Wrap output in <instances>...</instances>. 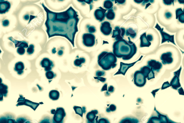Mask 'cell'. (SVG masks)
I'll return each mask as SVG.
<instances>
[{"label":"cell","mask_w":184,"mask_h":123,"mask_svg":"<svg viewBox=\"0 0 184 123\" xmlns=\"http://www.w3.org/2000/svg\"><path fill=\"white\" fill-rule=\"evenodd\" d=\"M63 54V51L62 50H59L58 52V55L59 56H61Z\"/></svg>","instance_id":"obj_55"},{"label":"cell","mask_w":184,"mask_h":123,"mask_svg":"<svg viewBox=\"0 0 184 123\" xmlns=\"http://www.w3.org/2000/svg\"><path fill=\"white\" fill-rule=\"evenodd\" d=\"M146 78L140 70L135 72L134 74V83L137 86L142 87L146 84Z\"/></svg>","instance_id":"obj_4"},{"label":"cell","mask_w":184,"mask_h":123,"mask_svg":"<svg viewBox=\"0 0 184 123\" xmlns=\"http://www.w3.org/2000/svg\"><path fill=\"white\" fill-rule=\"evenodd\" d=\"M98 111L97 110H92L89 112L86 115L87 123H95L97 121V115L98 114Z\"/></svg>","instance_id":"obj_17"},{"label":"cell","mask_w":184,"mask_h":123,"mask_svg":"<svg viewBox=\"0 0 184 123\" xmlns=\"http://www.w3.org/2000/svg\"><path fill=\"white\" fill-rule=\"evenodd\" d=\"M134 1L135 2H136L137 3H138V4H140L141 3H142L144 1H143V0H141V1H138V0H137V1H136V0H135V1Z\"/></svg>","instance_id":"obj_53"},{"label":"cell","mask_w":184,"mask_h":123,"mask_svg":"<svg viewBox=\"0 0 184 123\" xmlns=\"http://www.w3.org/2000/svg\"><path fill=\"white\" fill-rule=\"evenodd\" d=\"M178 92H179V94H181V95H184V92L183 88H181L179 90H178Z\"/></svg>","instance_id":"obj_52"},{"label":"cell","mask_w":184,"mask_h":123,"mask_svg":"<svg viewBox=\"0 0 184 123\" xmlns=\"http://www.w3.org/2000/svg\"><path fill=\"white\" fill-rule=\"evenodd\" d=\"M155 28L157 29L161 34L162 37V44L168 41V42H171L176 45V43L174 42V35H171L164 32V29L163 28H162L158 23H157L156 26H155Z\"/></svg>","instance_id":"obj_6"},{"label":"cell","mask_w":184,"mask_h":123,"mask_svg":"<svg viewBox=\"0 0 184 123\" xmlns=\"http://www.w3.org/2000/svg\"><path fill=\"white\" fill-rule=\"evenodd\" d=\"M11 6L10 3L8 1H0V14H5L8 12Z\"/></svg>","instance_id":"obj_18"},{"label":"cell","mask_w":184,"mask_h":123,"mask_svg":"<svg viewBox=\"0 0 184 123\" xmlns=\"http://www.w3.org/2000/svg\"><path fill=\"white\" fill-rule=\"evenodd\" d=\"M60 96V94L58 91L56 90H52L49 92V98L53 100H58Z\"/></svg>","instance_id":"obj_25"},{"label":"cell","mask_w":184,"mask_h":123,"mask_svg":"<svg viewBox=\"0 0 184 123\" xmlns=\"http://www.w3.org/2000/svg\"><path fill=\"white\" fill-rule=\"evenodd\" d=\"M129 41L125 39L116 41L113 45V53L117 57L124 60H129L136 54L137 48L134 43L128 37Z\"/></svg>","instance_id":"obj_2"},{"label":"cell","mask_w":184,"mask_h":123,"mask_svg":"<svg viewBox=\"0 0 184 123\" xmlns=\"http://www.w3.org/2000/svg\"><path fill=\"white\" fill-rule=\"evenodd\" d=\"M9 24H10V22L8 20H5L3 22L2 24L4 26H8Z\"/></svg>","instance_id":"obj_46"},{"label":"cell","mask_w":184,"mask_h":123,"mask_svg":"<svg viewBox=\"0 0 184 123\" xmlns=\"http://www.w3.org/2000/svg\"><path fill=\"white\" fill-rule=\"evenodd\" d=\"M107 90V84H105L102 88V91H103Z\"/></svg>","instance_id":"obj_51"},{"label":"cell","mask_w":184,"mask_h":123,"mask_svg":"<svg viewBox=\"0 0 184 123\" xmlns=\"http://www.w3.org/2000/svg\"><path fill=\"white\" fill-rule=\"evenodd\" d=\"M116 106L114 104H111L110 106L108 108V112H110L115 111L116 110Z\"/></svg>","instance_id":"obj_39"},{"label":"cell","mask_w":184,"mask_h":123,"mask_svg":"<svg viewBox=\"0 0 184 123\" xmlns=\"http://www.w3.org/2000/svg\"><path fill=\"white\" fill-rule=\"evenodd\" d=\"M178 21L181 23H184V13L180 15L178 18Z\"/></svg>","instance_id":"obj_43"},{"label":"cell","mask_w":184,"mask_h":123,"mask_svg":"<svg viewBox=\"0 0 184 123\" xmlns=\"http://www.w3.org/2000/svg\"><path fill=\"white\" fill-rule=\"evenodd\" d=\"M119 123H140L138 119L132 117H127L122 119Z\"/></svg>","instance_id":"obj_23"},{"label":"cell","mask_w":184,"mask_h":123,"mask_svg":"<svg viewBox=\"0 0 184 123\" xmlns=\"http://www.w3.org/2000/svg\"><path fill=\"white\" fill-rule=\"evenodd\" d=\"M126 32V30L124 28H120L118 26L115 27L114 30H113L112 38H114L116 41L123 39L124 36L125 35Z\"/></svg>","instance_id":"obj_10"},{"label":"cell","mask_w":184,"mask_h":123,"mask_svg":"<svg viewBox=\"0 0 184 123\" xmlns=\"http://www.w3.org/2000/svg\"><path fill=\"white\" fill-rule=\"evenodd\" d=\"M83 43L87 47H92L95 44V37L93 34L85 33L82 36Z\"/></svg>","instance_id":"obj_8"},{"label":"cell","mask_w":184,"mask_h":123,"mask_svg":"<svg viewBox=\"0 0 184 123\" xmlns=\"http://www.w3.org/2000/svg\"><path fill=\"white\" fill-rule=\"evenodd\" d=\"M0 123H18L12 115H7L2 116L0 119Z\"/></svg>","instance_id":"obj_21"},{"label":"cell","mask_w":184,"mask_h":123,"mask_svg":"<svg viewBox=\"0 0 184 123\" xmlns=\"http://www.w3.org/2000/svg\"><path fill=\"white\" fill-rule=\"evenodd\" d=\"M25 48H18L17 50V52L18 54H19L20 55H23L24 54L25 52Z\"/></svg>","instance_id":"obj_38"},{"label":"cell","mask_w":184,"mask_h":123,"mask_svg":"<svg viewBox=\"0 0 184 123\" xmlns=\"http://www.w3.org/2000/svg\"><path fill=\"white\" fill-rule=\"evenodd\" d=\"M147 38L149 41L150 42L152 41L153 39V36L150 34H148L147 36Z\"/></svg>","instance_id":"obj_49"},{"label":"cell","mask_w":184,"mask_h":123,"mask_svg":"<svg viewBox=\"0 0 184 123\" xmlns=\"http://www.w3.org/2000/svg\"><path fill=\"white\" fill-rule=\"evenodd\" d=\"M105 17L108 20H112L115 19V13L113 9L108 10L107 12L105 13Z\"/></svg>","instance_id":"obj_28"},{"label":"cell","mask_w":184,"mask_h":123,"mask_svg":"<svg viewBox=\"0 0 184 123\" xmlns=\"http://www.w3.org/2000/svg\"><path fill=\"white\" fill-rule=\"evenodd\" d=\"M103 6L105 8L109 10L112 8L113 4L112 1H110V0H106L104 1Z\"/></svg>","instance_id":"obj_31"},{"label":"cell","mask_w":184,"mask_h":123,"mask_svg":"<svg viewBox=\"0 0 184 123\" xmlns=\"http://www.w3.org/2000/svg\"><path fill=\"white\" fill-rule=\"evenodd\" d=\"M20 97L17 101L18 103L16 106L25 105L29 106L32 108L34 111H35L37 108L39 106L40 104L38 103H34L31 102L28 99H25V97H23V96L19 95Z\"/></svg>","instance_id":"obj_5"},{"label":"cell","mask_w":184,"mask_h":123,"mask_svg":"<svg viewBox=\"0 0 184 123\" xmlns=\"http://www.w3.org/2000/svg\"><path fill=\"white\" fill-rule=\"evenodd\" d=\"M46 78L49 80H51L55 78L56 75L53 71H50L46 72Z\"/></svg>","instance_id":"obj_32"},{"label":"cell","mask_w":184,"mask_h":123,"mask_svg":"<svg viewBox=\"0 0 184 123\" xmlns=\"http://www.w3.org/2000/svg\"><path fill=\"white\" fill-rule=\"evenodd\" d=\"M183 12L184 13V8L183 10Z\"/></svg>","instance_id":"obj_58"},{"label":"cell","mask_w":184,"mask_h":123,"mask_svg":"<svg viewBox=\"0 0 184 123\" xmlns=\"http://www.w3.org/2000/svg\"><path fill=\"white\" fill-rule=\"evenodd\" d=\"M51 112L52 114L55 115L56 113V111L55 109H52L51 110Z\"/></svg>","instance_id":"obj_56"},{"label":"cell","mask_w":184,"mask_h":123,"mask_svg":"<svg viewBox=\"0 0 184 123\" xmlns=\"http://www.w3.org/2000/svg\"><path fill=\"white\" fill-rule=\"evenodd\" d=\"M105 72L104 71H101V70H97L96 73V75L97 77H101L104 76L105 75Z\"/></svg>","instance_id":"obj_40"},{"label":"cell","mask_w":184,"mask_h":123,"mask_svg":"<svg viewBox=\"0 0 184 123\" xmlns=\"http://www.w3.org/2000/svg\"><path fill=\"white\" fill-rule=\"evenodd\" d=\"M125 35L127 37L129 36L132 39H134L136 37L137 33L132 28H129L126 30Z\"/></svg>","instance_id":"obj_29"},{"label":"cell","mask_w":184,"mask_h":123,"mask_svg":"<svg viewBox=\"0 0 184 123\" xmlns=\"http://www.w3.org/2000/svg\"><path fill=\"white\" fill-rule=\"evenodd\" d=\"M171 86V85L170 84H169L168 81H167V82L164 83L163 86H162V89H165V88H168L169 87Z\"/></svg>","instance_id":"obj_41"},{"label":"cell","mask_w":184,"mask_h":123,"mask_svg":"<svg viewBox=\"0 0 184 123\" xmlns=\"http://www.w3.org/2000/svg\"><path fill=\"white\" fill-rule=\"evenodd\" d=\"M73 109L75 110L76 113L80 115L82 117H83V113L86 112L85 107H81L80 106H75L73 107Z\"/></svg>","instance_id":"obj_26"},{"label":"cell","mask_w":184,"mask_h":123,"mask_svg":"<svg viewBox=\"0 0 184 123\" xmlns=\"http://www.w3.org/2000/svg\"><path fill=\"white\" fill-rule=\"evenodd\" d=\"M8 87L6 85L1 83L0 85V95L1 99H3V96L7 97L8 93Z\"/></svg>","instance_id":"obj_24"},{"label":"cell","mask_w":184,"mask_h":123,"mask_svg":"<svg viewBox=\"0 0 184 123\" xmlns=\"http://www.w3.org/2000/svg\"><path fill=\"white\" fill-rule=\"evenodd\" d=\"M17 122L18 123H31L30 120L23 117H20L17 118Z\"/></svg>","instance_id":"obj_33"},{"label":"cell","mask_w":184,"mask_h":123,"mask_svg":"<svg viewBox=\"0 0 184 123\" xmlns=\"http://www.w3.org/2000/svg\"><path fill=\"white\" fill-rule=\"evenodd\" d=\"M181 69V67L179 70L174 72L175 75L170 83L171 86H172V88L175 90H177L178 88L181 86L180 82L179 77Z\"/></svg>","instance_id":"obj_11"},{"label":"cell","mask_w":184,"mask_h":123,"mask_svg":"<svg viewBox=\"0 0 184 123\" xmlns=\"http://www.w3.org/2000/svg\"><path fill=\"white\" fill-rule=\"evenodd\" d=\"M94 78L100 81L102 83L105 82L106 79V78L102 77H94Z\"/></svg>","instance_id":"obj_44"},{"label":"cell","mask_w":184,"mask_h":123,"mask_svg":"<svg viewBox=\"0 0 184 123\" xmlns=\"http://www.w3.org/2000/svg\"><path fill=\"white\" fill-rule=\"evenodd\" d=\"M95 123H110L108 119L105 118H101L97 120Z\"/></svg>","instance_id":"obj_36"},{"label":"cell","mask_w":184,"mask_h":123,"mask_svg":"<svg viewBox=\"0 0 184 123\" xmlns=\"http://www.w3.org/2000/svg\"><path fill=\"white\" fill-rule=\"evenodd\" d=\"M108 91L111 93H112L114 91V88L112 86H110L108 88Z\"/></svg>","instance_id":"obj_48"},{"label":"cell","mask_w":184,"mask_h":123,"mask_svg":"<svg viewBox=\"0 0 184 123\" xmlns=\"http://www.w3.org/2000/svg\"><path fill=\"white\" fill-rule=\"evenodd\" d=\"M107 10H105L102 7H99V9L95 10L94 13L96 19L99 21L102 22L105 20V13Z\"/></svg>","instance_id":"obj_13"},{"label":"cell","mask_w":184,"mask_h":123,"mask_svg":"<svg viewBox=\"0 0 184 123\" xmlns=\"http://www.w3.org/2000/svg\"><path fill=\"white\" fill-rule=\"evenodd\" d=\"M116 56L112 52L103 51L98 57V64L104 70H109L117 66Z\"/></svg>","instance_id":"obj_3"},{"label":"cell","mask_w":184,"mask_h":123,"mask_svg":"<svg viewBox=\"0 0 184 123\" xmlns=\"http://www.w3.org/2000/svg\"><path fill=\"white\" fill-rule=\"evenodd\" d=\"M85 2L88 4L89 5H91V4L93 2V1H84Z\"/></svg>","instance_id":"obj_54"},{"label":"cell","mask_w":184,"mask_h":123,"mask_svg":"<svg viewBox=\"0 0 184 123\" xmlns=\"http://www.w3.org/2000/svg\"><path fill=\"white\" fill-rule=\"evenodd\" d=\"M163 3L166 5H171L174 2V1H171V0H164L163 1Z\"/></svg>","instance_id":"obj_45"},{"label":"cell","mask_w":184,"mask_h":123,"mask_svg":"<svg viewBox=\"0 0 184 123\" xmlns=\"http://www.w3.org/2000/svg\"><path fill=\"white\" fill-rule=\"evenodd\" d=\"M85 59L84 58H80L76 59L74 62V64L76 66L81 67L82 66V64L85 63Z\"/></svg>","instance_id":"obj_30"},{"label":"cell","mask_w":184,"mask_h":123,"mask_svg":"<svg viewBox=\"0 0 184 123\" xmlns=\"http://www.w3.org/2000/svg\"><path fill=\"white\" fill-rule=\"evenodd\" d=\"M147 66H149L153 72H159L162 67V64L159 61L155 60H151L148 61Z\"/></svg>","instance_id":"obj_14"},{"label":"cell","mask_w":184,"mask_h":123,"mask_svg":"<svg viewBox=\"0 0 184 123\" xmlns=\"http://www.w3.org/2000/svg\"><path fill=\"white\" fill-rule=\"evenodd\" d=\"M40 65L42 67L44 68L46 72L51 71L54 66L53 61L48 58H44L41 61Z\"/></svg>","instance_id":"obj_15"},{"label":"cell","mask_w":184,"mask_h":123,"mask_svg":"<svg viewBox=\"0 0 184 123\" xmlns=\"http://www.w3.org/2000/svg\"><path fill=\"white\" fill-rule=\"evenodd\" d=\"M66 115V113L64 108H58L55 113L54 115L52 123H63L64 117Z\"/></svg>","instance_id":"obj_7"},{"label":"cell","mask_w":184,"mask_h":123,"mask_svg":"<svg viewBox=\"0 0 184 123\" xmlns=\"http://www.w3.org/2000/svg\"><path fill=\"white\" fill-rule=\"evenodd\" d=\"M142 57H143V56H142L138 60L135 61V62L130 63V64H126V63L121 62L120 63V68L119 69L118 71L114 74V75H125L126 72L129 69L134 66L138 61L141 60Z\"/></svg>","instance_id":"obj_9"},{"label":"cell","mask_w":184,"mask_h":123,"mask_svg":"<svg viewBox=\"0 0 184 123\" xmlns=\"http://www.w3.org/2000/svg\"><path fill=\"white\" fill-rule=\"evenodd\" d=\"M126 1L125 0H120V1H118V0H116L115 1V3H118L119 4L123 5L126 2Z\"/></svg>","instance_id":"obj_50"},{"label":"cell","mask_w":184,"mask_h":123,"mask_svg":"<svg viewBox=\"0 0 184 123\" xmlns=\"http://www.w3.org/2000/svg\"><path fill=\"white\" fill-rule=\"evenodd\" d=\"M86 27L88 29V32H89V33H94L96 32V29L94 26H91L89 25H87Z\"/></svg>","instance_id":"obj_35"},{"label":"cell","mask_w":184,"mask_h":123,"mask_svg":"<svg viewBox=\"0 0 184 123\" xmlns=\"http://www.w3.org/2000/svg\"><path fill=\"white\" fill-rule=\"evenodd\" d=\"M165 16V17L167 19H170V18L172 17V14H171L170 12H167L166 13Z\"/></svg>","instance_id":"obj_47"},{"label":"cell","mask_w":184,"mask_h":123,"mask_svg":"<svg viewBox=\"0 0 184 123\" xmlns=\"http://www.w3.org/2000/svg\"><path fill=\"white\" fill-rule=\"evenodd\" d=\"M172 55V53L170 52L162 54L160 57L162 63L164 65L169 64L172 63L174 61Z\"/></svg>","instance_id":"obj_16"},{"label":"cell","mask_w":184,"mask_h":123,"mask_svg":"<svg viewBox=\"0 0 184 123\" xmlns=\"http://www.w3.org/2000/svg\"><path fill=\"white\" fill-rule=\"evenodd\" d=\"M140 71L143 74L146 78H147L151 71V69L149 66H145L141 68Z\"/></svg>","instance_id":"obj_27"},{"label":"cell","mask_w":184,"mask_h":123,"mask_svg":"<svg viewBox=\"0 0 184 123\" xmlns=\"http://www.w3.org/2000/svg\"><path fill=\"white\" fill-rule=\"evenodd\" d=\"M34 52V46L33 45H30L28 48H27V52L28 55H31Z\"/></svg>","instance_id":"obj_34"},{"label":"cell","mask_w":184,"mask_h":123,"mask_svg":"<svg viewBox=\"0 0 184 123\" xmlns=\"http://www.w3.org/2000/svg\"><path fill=\"white\" fill-rule=\"evenodd\" d=\"M42 6L46 13L45 23L49 38L61 36L66 38L74 47L76 34L79 31L77 25L79 21L77 12L72 7L61 12H55Z\"/></svg>","instance_id":"obj_1"},{"label":"cell","mask_w":184,"mask_h":123,"mask_svg":"<svg viewBox=\"0 0 184 123\" xmlns=\"http://www.w3.org/2000/svg\"><path fill=\"white\" fill-rule=\"evenodd\" d=\"M140 39L141 41L140 47L144 48V47H149L151 45V43L148 40L146 32L142 34L140 36Z\"/></svg>","instance_id":"obj_20"},{"label":"cell","mask_w":184,"mask_h":123,"mask_svg":"<svg viewBox=\"0 0 184 123\" xmlns=\"http://www.w3.org/2000/svg\"><path fill=\"white\" fill-rule=\"evenodd\" d=\"M176 19H178L179 16L183 13V11L182 10V9L181 8H178L177 9L176 11Z\"/></svg>","instance_id":"obj_37"},{"label":"cell","mask_w":184,"mask_h":123,"mask_svg":"<svg viewBox=\"0 0 184 123\" xmlns=\"http://www.w3.org/2000/svg\"><path fill=\"white\" fill-rule=\"evenodd\" d=\"M100 29L101 32L106 36L110 35L112 31L111 23L108 21H105L101 23Z\"/></svg>","instance_id":"obj_12"},{"label":"cell","mask_w":184,"mask_h":123,"mask_svg":"<svg viewBox=\"0 0 184 123\" xmlns=\"http://www.w3.org/2000/svg\"><path fill=\"white\" fill-rule=\"evenodd\" d=\"M25 66L24 64L21 61H19L16 63L14 67V70L17 72L18 75H20L23 73V70L24 69Z\"/></svg>","instance_id":"obj_22"},{"label":"cell","mask_w":184,"mask_h":123,"mask_svg":"<svg viewBox=\"0 0 184 123\" xmlns=\"http://www.w3.org/2000/svg\"><path fill=\"white\" fill-rule=\"evenodd\" d=\"M10 40L12 41L15 45V48H28V43L25 41H19L14 39L12 37L8 38Z\"/></svg>","instance_id":"obj_19"},{"label":"cell","mask_w":184,"mask_h":123,"mask_svg":"<svg viewBox=\"0 0 184 123\" xmlns=\"http://www.w3.org/2000/svg\"><path fill=\"white\" fill-rule=\"evenodd\" d=\"M178 2L180 4H184V0H178Z\"/></svg>","instance_id":"obj_57"},{"label":"cell","mask_w":184,"mask_h":123,"mask_svg":"<svg viewBox=\"0 0 184 123\" xmlns=\"http://www.w3.org/2000/svg\"><path fill=\"white\" fill-rule=\"evenodd\" d=\"M155 73L151 69V71L150 74H149L148 77L147 78L148 80H150V79L155 78Z\"/></svg>","instance_id":"obj_42"}]
</instances>
